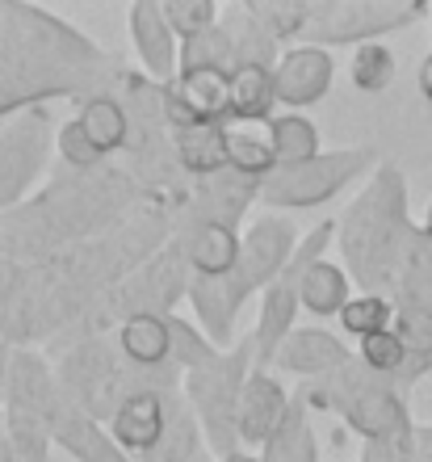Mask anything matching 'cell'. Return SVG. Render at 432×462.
Listing matches in <instances>:
<instances>
[{
  "instance_id": "1",
  "label": "cell",
  "mask_w": 432,
  "mask_h": 462,
  "mask_svg": "<svg viewBox=\"0 0 432 462\" xmlns=\"http://www.w3.org/2000/svg\"><path fill=\"white\" fill-rule=\"evenodd\" d=\"M373 152H332V156H315L311 164H299V169H277L273 177L261 181V194L273 202V207H315L340 189V185L370 164Z\"/></svg>"
},
{
  "instance_id": "2",
  "label": "cell",
  "mask_w": 432,
  "mask_h": 462,
  "mask_svg": "<svg viewBox=\"0 0 432 462\" xmlns=\"http://www.w3.org/2000/svg\"><path fill=\"white\" fill-rule=\"evenodd\" d=\"M424 17V5H315L307 34L324 38V42H357V38L386 34L399 25Z\"/></svg>"
},
{
  "instance_id": "3",
  "label": "cell",
  "mask_w": 432,
  "mask_h": 462,
  "mask_svg": "<svg viewBox=\"0 0 432 462\" xmlns=\"http://www.w3.org/2000/svg\"><path fill=\"white\" fill-rule=\"evenodd\" d=\"M231 114V72L223 68H193L177 72V80L164 85V122L193 126V122H223Z\"/></svg>"
},
{
  "instance_id": "4",
  "label": "cell",
  "mask_w": 432,
  "mask_h": 462,
  "mask_svg": "<svg viewBox=\"0 0 432 462\" xmlns=\"http://www.w3.org/2000/svg\"><path fill=\"white\" fill-rule=\"evenodd\" d=\"M42 160H47V114L34 110L9 134H0V210L17 202L30 177L42 169Z\"/></svg>"
},
{
  "instance_id": "5",
  "label": "cell",
  "mask_w": 432,
  "mask_h": 462,
  "mask_svg": "<svg viewBox=\"0 0 432 462\" xmlns=\"http://www.w3.org/2000/svg\"><path fill=\"white\" fill-rule=\"evenodd\" d=\"M164 429H169V412H164V395L156 387L147 391H134L126 400L118 403V412H114V441H118L122 450L131 454H156L164 446Z\"/></svg>"
},
{
  "instance_id": "6",
  "label": "cell",
  "mask_w": 432,
  "mask_h": 462,
  "mask_svg": "<svg viewBox=\"0 0 432 462\" xmlns=\"http://www.w3.org/2000/svg\"><path fill=\"white\" fill-rule=\"evenodd\" d=\"M290 248H294V227L281 223V219H261L248 236H244L235 273L248 282V291H256V286L269 291V286L277 282V273L286 269Z\"/></svg>"
},
{
  "instance_id": "7",
  "label": "cell",
  "mask_w": 432,
  "mask_h": 462,
  "mask_svg": "<svg viewBox=\"0 0 432 462\" xmlns=\"http://www.w3.org/2000/svg\"><path fill=\"white\" fill-rule=\"evenodd\" d=\"M273 80L281 106H315L332 85V60L319 47H294L273 68Z\"/></svg>"
},
{
  "instance_id": "8",
  "label": "cell",
  "mask_w": 432,
  "mask_h": 462,
  "mask_svg": "<svg viewBox=\"0 0 432 462\" xmlns=\"http://www.w3.org/2000/svg\"><path fill=\"white\" fill-rule=\"evenodd\" d=\"M172 152L177 164L193 177H218L231 169L227 160V126L223 122H193V126H172Z\"/></svg>"
},
{
  "instance_id": "9",
  "label": "cell",
  "mask_w": 432,
  "mask_h": 462,
  "mask_svg": "<svg viewBox=\"0 0 432 462\" xmlns=\"http://www.w3.org/2000/svg\"><path fill=\"white\" fill-rule=\"evenodd\" d=\"M227 160L231 172H240L248 181L273 177L277 169L273 122H235V126H227Z\"/></svg>"
},
{
  "instance_id": "10",
  "label": "cell",
  "mask_w": 432,
  "mask_h": 462,
  "mask_svg": "<svg viewBox=\"0 0 432 462\" xmlns=\"http://www.w3.org/2000/svg\"><path fill=\"white\" fill-rule=\"evenodd\" d=\"M189 294H193V303H198V316H202L206 332H210L215 341H227L235 307L244 303V294H253V291H248V282L231 269L227 278H193Z\"/></svg>"
},
{
  "instance_id": "11",
  "label": "cell",
  "mask_w": 432,
  "mask_h": 462,
  "mask_svg": "<svg viewBox=\"0 0 432 462\" xmlns=\"http://www.w3.org/2000/svg\"><path fill=\"white\" fill-rule=\"evenodd\" d=\"M286 395L273 378L253 374L240 395V438L244 441H273V433L286 420Z\"/></svg>"
},
{
  "instance_id": "12",
  "label": "cell",
  "mask_w": 432,
  "mask_h": 462,
  "mask_svg": "<svg viewBox=\"0 0 432 462\" xmlns=\"http://www.w3.org/2000/svg\"><path fill=\"white\" fill-rule=\"evenodd\" d=\"M240 248L244 244L235 240V227H223V223H198L185 236V256L198 269V278H227L240 265Z\"/></svg>"
},
{
  "instance_id": "13",
  "label": "cell",
  "mask_w": 432,
  "mask_h": 462,
  "mask_svg": "<svg viewBox=\"0 0 432 462\" xmlns=\"http://www.w3.org/2000/svg\"><path fill=\"white\" fill-rule=\"evenodd\" d=\"M122 353L131 357L139 370H156L172 357V319L156 311H131L122 324Z\"/></svg>"
},
{
  "instance_id": "14",
  "label": "cell",
  "mask_w": 432,
  "mask_h": 462,
  "mask_svg": "<svg viewBox=\"0 0 432 462\" xmlns=\"http://www.w3.org/2000/svg\"><path fill=\"white\" fill-rule=\"evenodd\" d=\"M76 126H80V134L93 143V152L101 160L131 143V114H126V106L118 97H93L85 110L76 114Z\"/></svg>"
},
{
  "instance_id": "15",
  "label": "cell",
  "mask_w": 432,
  "mask_h": 462,
  "mask_svg": "<svg viewBox=\"0 0 432 462\" xmlns=\"http://www.w3.org/2000/svg\"><path fill=\"white\" fill-rule=\"evenodd\" d=\"M131 30H134V47H139V55L147 60V72L160 76V80H169L172 76V25L169 17H164V9H156V5H134L131 13Z\"/></svg>"
},
{
  "instance_id": "16",
  "label": "cell",
  "mask_w": 432,
  "mask_h": 462,
  "mask_svg": "<svg viewBox=\"0 0 432 462\" xmlns=\"http://www.w3.org/2000/svg\"><path fill=\"white\" fill-rule=\"evenodd\" d=\"M277 106V80L273 68L264 63H244L231 72V114L240 122H264Z\"/></svg>"
},
{
  "instance_id": "17",
  "label": "cell",
  "mask_w": 432,
  "mask_h": 462,
  "mask_svg": "<svg viewBox=\"0 0 432 462\" xmlns=\"http://www.w3.org/2000/svg\"><path fill=\"white\" fill-rule=\"evenodd\" d=\"M277 357L290 365V370H299V374H340L348 365V353L340 349L327 332H294Z\"/></svg>"
},
{
  "instance_id": "18",
  "label": "cell",
  "mask_w": 432,
  "mask_h": 462,
  "mask_svg": "<svg viewBox=\"0 0 432 462\" xmlns=\"http://www.w3.org/2000/svg\"><path fill=\"white\" fill-rule=\"evenodd\" d=\"M399 291H403V311L408 316L432 319V240L424 231L411 236V248L399 269Z\"/></svg>"
},
{
  "instance_id": "19",
  "label": "cell",
  "mask_w": 432,
  "mask_h": 462,
  "mask_svg": "<svg viewBox=\"0 0 432 462\" xmlns=\"http://www.w3.org/2000/svg\"><path fill=\"white\" fill-rule=\"evenodd\" d=\"M299 303L311 307L315 316H340V311H345V303H348L345 269L315 261V265L299 278Z\"/></svg>"
},
{
  "instance_id": "20",
  "label": "cell",
  "mask_w": 432,
  "mask_h": 462,
  "mask_svg": "<svg viewBox=\"0 0 432 462\" xmlns=\"http://www.w3.org/2000/svg\"><path fill=\"white\" fill-rule=\"evenodd\" d=\"M273 143L277 169H299V164H311L319 156V131H315V122L299 118V114H286L273 122Z\"/></svg>"
},
{
  "instance_id": "21",
  "label": "cell",
  "mask_w": 432,
  "mask_h": 462,
  "mask_svg": "<svg viewBox=\"0 0 432 462\" xmlns=\"http://www.w3.org/2000/svg\"><path fill=\"white\" fill-rule=\"evenodd\" d=\"M391 319H395V307L386 303L382 294H361V299H348L345 311H340V324H345L348 337H361V341H370L378 332L391 328Z\"/></svg>"
},
{
  "instance_id": "22",
  "label": "cell",
  "mask_w": 432,
  "mask_h": 462,
  "mask_svg": "<svg viewBox=\"0 0 432 462\" xmlns=\"http://www.w3.org/2000/svg\"><path fill=\"white\" fill-rule=\"evenodd\" d=\"M395 80V51L386 42H361L353 55V85L361 93H382Z\"/></svg>"
},
{
  "instance_id": "23",
  "label": "cell",
  "mask_w": 432,
  "mask_h": 462,
  "mask_svg": "<svg viewBox=\"0 0 432 462\" xmlns=\"http://www.w3.org/2000/svg\"><path fill=\"white\" fill-rule=\"evenodd\" d=\"M361 362L370 365L373 374L386 378V374H399L411 362V353H408V341L399 337V328H386L378 337H370V341H361Z\"/></svg>"
},
{
  "instance_id": "24",
  "label": "cell",
  "mask_w": 432,
  "mask_h": 462,
  "mask_svg": "<svg viewBox=\"0 0 432 462\" xmlns=\"http://www.w3.org/2000/svg\"><path fill=\"white\" fill-rule=\"evenodd\" d=\"M164 17H169L172 34H180L185 42L189 38H202L215 30V5H164Z\"/></svg>"
},
{
  "instance_id": "25",
  "label": "cell",
  "mask_w": 432,
  "mask_h": 462,
  "mask_svg": "<svg viewBox=\"0 0 432 462\" xmlns=\"http://www.w3.org/2000/svg\"><path fill=\"white\" fill-rule=\"evenodd\" d=\"M411 450H416V462H432V429H416Z\"/></svg>"
},
{
  "instance_id": "26",
  "label": "cell",
  "mask_w": 432,
  "mask_h": 462,
  "mask_svg": "<svg viewBox=\"0 0 432 462\" xmlns=\"http://www.w3.org/2000/svg\"><path fill=\"white\" fill-rule=\"evenodd\" d=\"M420 93H424V101L432 106V51L424 55V63H420Z\"/></svg>"
},
{
  "instance_id": "27",
  "label": "cell",
  "mask_w": 432,
  "mask_h": 462,
  "mask_svg": "<svg viewBox=\"0 0 432 462\" xmlns=\"http://www.w3.org/2000/svg\"><path fill=\"white\" fill-rule=\"evenodd\" d=\"M420 231H424V236H428V240H432V207H428V215H424V227H420Z\"/></svg>"
},
{
  "instance_id": "28",
  "label": "cell",
  "mask_w": 432,
  "mask_h": 462,
  "mask_svg": "<svg viewBox=\"0 0 432 462\" xmlns=\"http://www.w3.org/2000/svg\"><path fill=\"white\" fill-rule=\"evenodd\" d=\"M223 462H261V458H244V454H227Z\"/></svg>"
},
{
  "instance_id": "29",
  "label": "cell",
  "mask_w": 432,
  "mask_h": 462,
  "mask_svg": "<svg viewBox=\"0 0 432 462\" xmlns=\"http://www.w3.org/2000/svg\"><path fill=\"white\" fill-rule=\"evenodd\" d=\"M0 378H5V365H0Z\"/></svg>"
}]
</instances>
